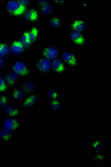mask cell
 I'll return each instance as SVG.
<instances>
[{
    "label": "cell",
    "mask_w": 111,
    "mask_h": 167,
    "mask_svg": "<svg viewBox=\"0 0 111 167\" xmlns=\"http://www.w3.org/2000/svg\"><path fill=\"white\" fill-rule=\"evenodd\" d=\"M51 64L50 61L46 59H42L40 60L38 67L40 70L42 72H47L48 71L51 67Z\"/></svg>",
    "instance_id": "6"
},
{
    "label": "cell",
    "mask_w": 111,
    "mask_h": 167,
    "mask_svg": "<svg viewBox=\"0 0 111 167\" xmlns=\"http://www.w3.org/2000/svg\"><path fill=\"white\" fill-rule=\"evenodd\" d=\"M7 10L14 15H20L25 11L26 6L21 3L19 1H10L7 3Z\"/></svg>",
    "instance_id": "1"
},
{
    "label": "cell",
    "mask_w": 111,
    "mask_h": 167,
    "mask_svg": "<svg viewBox=\"0 0 111 167\" xmlns=\"http://www.w3.org/2000/svg\"><path fill=\"white\" fill-rule=\"evenodd\" d=\"M9 49L6 44H0V56H3L6 55L8 53Z\"/></svg>",
    "instance_id": "20"
},
{
    "label": "cell",
    "mask_w": 111,
    "mask_h": 167,
    "mask_svg": "<svg viewBox=\"0 0 111 167\" xmlns=\"http://www.w3.org/2000/svg\"><path fill=\"white\" fill-rule=\"evenodd\" d=\"M71 39L79 45H83L85 43V39L83 36L78 31H73L70 34Z\"/></svg>",
    "instance_id": "3"
},
{
    "label": "cell",
    "mask_w": 111,
    "mask_h": 167,
    "mask_svg": "<svg viewBox=\"0 0 111 167\" xmlns=\"http://www.w3.org/2000/svg\"><path fill=\"white\" fill-rule=\"evenodd\" d=\"M21 43L23 44V45L26 46H29L31 42L29 39V33H24V35L21 37Z\"/></svg>",
    "instance_id": "18"
},
{
    "label": "cell",
    "mask_w": 111,
    "mask_h": 167,
    "mask_svg": "<svg viewBox=\"0 0 111 167\" xmlns=\"http://www.w3.org/2000/svg\"><path fill=\"white\" fill-rule=\"evenodd\" d=\"M38 99L37 95H32L26 99L24 104V106L26 107H33V105L37 102Z\"/></svg>",
    "instance_id": "13"
},
{
    "label": "cell",
    "mask_w": 111,
    "mask_h": 167,
    "mask_svg": "<svg viewBox=\"0 0 111 167\" xmlns=\"http://www.w3.org/2000/svg\"><path fill=\"white\" fill-rule=\"evenodd\" d=\"M11 51L15 53H20L24 50V47L22 43L18 41H15L11 46Z\"/></svg>",
    "instance_id": "10"
},
{
    "label": "cell",
    "mask_w": 111,
    "mask_h": 167,
    "mask_svg": "<svg viewBox=\"0 0 111 167\" xmlns=\"http://www.w3.org/2000/svg\"><path fill=\"white\" fill-rule=\"evenodd\" d=\"M55 2L57 3H63V1H55Z\"/></svg>",
    "instance_id": "31"
},
{
    "label": "cell",
    "mask_w": 111,
    "mask_h": 167,
    "mask_svg": "<svg viewBox=\"0 0 111 167\" xmlns=\"http://www.w3.org/2000/svg\"><path fill=\"white\" fill-rule=\"evenodd\" d=\"M38 35V31L36 28H33L32 30L29 33V36L30 42H33L37 39Z\"/></svg>",
    "instance_id": "17"
},
{
    "label": "cell",
    "mask_w": 111,
    "mask_h": 167,
    "mask_svg": "<svg viewBox=\"0 0 111 167\" xmlns=\"http://www.w3.org/2000/svg\"><path fill=\"white\" fill-rule=\"evenodd\" d=\"M24 92L22 90H15L13 94V96L14 99L16 100H22L24 97Z\"/></svg>",
    "instance_id": "16"
},
{
    "label": "cell",
    "mask_w": 111,
    "mask_h": 167,
    "mask_svg": "<svg viewBox=\"0 0 111 167\" xmlns=\"http://www.w3.org/2000/svg\"><path fill=\"white\" fill-rule=\"evenodd\" d=\"M20 1V3H22V5H28L29 3H30V1H25V0H23V1Z\"/></svg>",
    "instance_id": "28"
},
{
    "label": "cell",
    "mask_w": 111,
    "mask_h": 167,
    "mask_svg": "<svg viewBox=\"0 0 111 167\" xmlns=\"http://www.w3.org/2000/svg\"><path fill=\"white\" fill-rule=\"evenodd\" d=\"M24 17L26 20L29 21H35L38 19V13L36 11L30 10L27 11L24 14Z\"/></svg>",
    "instance_id": "9"
},
{
    "label": "cell",
    "mask_w": 111,
    "mask_h": 167,
    "mask_svg": "<svg viewBox=\"0 0 111 167\" xmlns=\"http://www.w3.org/2000/svg\"><path fill=\"white\" fill-rule=\"evenodd\" d=\"M6 89V84L5 80L0 77V91H3Z\"/></svg>",
    "instance_id": "25"
},
{
    "label": "cell",
    "mask_w": 111,
    "mask_h": 167,
    "mask_svg": "<svg viewBox=\"0 0 111 167\" xmlns=\"http://www.w3.org/2000/svg\"><path fill=\"white\" fill-rule=\"evenodd\" d=\"M17 75L16 73H10L8 74L6 76L7 82L10 85H13L17 79Z\"/></svg>",
    "instance_id": "14"
},
{
    "label": "cell",
    "mask_w": 111,
    "mask_h": 167,
    "mask_svg": "<svg viewBox=\"0 0 111 167\" xmlns=\"http://www.w3.org/2000/svg\"><path fill=\"white\" fill-rule=\"evenodd\" d=\"M0 138L4 140H8L11 138V134L6 129L1 130L0 131Z\"/></svg>",
    "instance_id": "19"
},
{
    "label": "cell",
    "mask_w": 111,
    "mask_h": 167,
    "mask_svg": "<svg viewBox=\"0 0 111 167\" xmlns=\"http://www.w3.org/2000/svg\"><path fill=\"white\" fill-rule=\"evenodd\" d=\"M51 107L53 110L55 111H58L61 108V105L58 101L54 100L51 103Z\"/></svg>",
    "instance_id": "24"
},
{
    "label": "cell",
    "mask_w": 111,
    "mask_h": 167,
    "mask_svg": "<svg viewBox=\"0 0 111 167\" xmlns=\"http://www.w3.org/2000/svg\"><path fill=\"white\" fill-rule=\"evenodd\" d=\"M52 7L49 4H46L42 7V12L44 15H48L52 12Z\"/></svg>",
    "instance_id": "21"
},
{
    "label": "cell",
    "mask_w": 111,
    "mask_h": 167,
    "mask_svg": "<svg viewBox=\"0 0 111 167\" xmlns=\"http://www.w3.org/2000/svg\"><path fill=\"white\" fill-rule=\"evenodd\" d=\"M5 63V61L3 59H2V58H0V68L3 66Z\"/></svg>",
    "instance_id": "30"
},
{
    "label": "cell",
    "mask_w": 111,
    "mask_h": 167,
    "mask_svg": "<svg viewBox=\"0 0 111 167\" xmlns=\"http://www.w3.org/2000/svg\"><path fill=\"white\" fill-rule=\"evenodd\" d=\"M93 147L96 150H100L102 147V145L99 141H97L93 144Z\"/></svg>",
    "instance_id": "27"
},
{
    "label": "cell",
    "mask_w": 111,
    "mask_h": 167,
    "mask_svg": "<svg viewBox=\"0 0 111 167\" xmlns=\"http://www.w3.org/2000/svg\"><path fill=\"white\" fill-rule=\"evenodd\" d=\"M24 90L26 92H31L34 90L35 89V84L33 81H28L25 82L24 84Z\"/></svg>",
    "instance_id": "15"
},
{
    "label": "cell",
    "mask_w": 111,
    "mask_h": 167,
    "mask_svg": "<svg viewBox=\"0 0 111 167\" xmlns=\"http://www.w3.org/2000/svg\"><path fill=\"white\" fill-rule=\"evenodd\" d=\"M63 60L69 64L72 65L73 66H75L77 65V60L75 56L71 53L66 52L63 54Z\"/></svg>",
    "instance_id": "7"
},
{
    "label": "cell",
    "mask_w": 111,
    "mask_h": 167,
    "mask_svg": "<svg viewBox=\"0 0 111 167\" xmlns=\"http://www.w3.org/2000/svg\"><path fill=\"white\" fill-rule=\"evenodd\" d=\"M47 96L50 99H55L58 96V93L57 91L52 89L48 91Z\"/></svg>",
    "instance_id": "23"
},
{
    "label": "cell",
    "mask_w": 111,
    "mask_h": 167,
    "mask_svg": "<svg viewBox=\"0 0 111 167\" xmlns=\"http://www.w3.org/2000/svg\"><path fill=\"white\" fill-rule=\"evenodd\" d=\"M39 3L40 5H45L46 4H47V1H39Z\"/></svg>",
    "instance_id": "29"
},
{
    "label": "cell",
    "mask_w": 111,
    "mask_h": 167,
    "mask_svg": "<svg viewBox=\"0 0 111 167\" xmlns=\"http://www.w3.org/2000/svg\"><path fill=\"white\" fill-rule=\"evenodd\" d=\"M13 71L18 75L26 76L29 74V70L24 62L18 61L15 62L13 66Z\"/></svg>",
    "instance_id": "2"
},
{
    "label": "cell",
    "mask_w": 111,
    "mask_h": 167,
    "mask_svg": "<svg viewBox=\"0 0 111 167\" xmlns=\"http://www.w3.org/2000/svg\"><path fill=\"white\" fill-rule=\"evenodd\" d=\"M3 111L8 115H10L11 116H15L19 114L18 110L15 107L10 105H7L4 107Z\"/></svg>",
    "instance_id": "12"
},
{
    "label": "cell",
    "mask_w": 111,
    "mask_h": 167,
    "mask_svg": "<svg viewBox=\"0 0 111 167\" xmlns=\"http://www.w3.org/2000/svg\"><path fill=\"white\" fill-rule=\"evenodd\" d=\"M3 127L8 131L16 129L19 127V123L13 119L8 118L4 121Z\"/></svg>",
    "instance_id": "5"
},
{
    "label": "cell",
    "mask_w": 111,
    "mask_h": 167,
    "mask_svg": "<svg viewBox=\"0 0 111 167\" xmlns=\"http://www.w3.org/2000/svg\"><path fill=\"white\" fill-rule=\"evenodd\" d=\"M61 25V20H59L58 19L55 18L53 19L50 21V25L53 27H58L60 26Z\"/></svg>",
    "instance_id": "22"
},
{
    "label": "cell",
    "mask_w": 111,
    "mask_h": 167,
    "mask_svg": "<svg viewBox=\"0 0 111 167\" xmlns=\"http://www.w3.org/2000/svg\"><path fill=\"white\" fill-rule=\"evenodd\" d=\"M52 69L57 72H61L64 70V66L62 62L59 60H54L52 65Z\"/></svg>",
    "instance_id": "11"
},
{
    "label": "cell",
    "mask_w": 111,
    "mask_h": 167,
    "mask_svg": "<svg viewBox=\"0 0 111 167\" xmlns=\"http://www.w3.org/2000/svg\"><path fill=\"white\" fill-rule=\"evenodd\" d=\"M44 55L47 59H54L58 55V51L55 47H50L46 48L44 51Z\"/></svg>",
    "instance_id": "4"
},
{
    "label": "cell",
    "mask_w": 111,
    "mask_h": 167,
    "mask_svg": "<svg viewBox=\"0 0 111 167\" xmlns=\"http://www.w3.org/2000/svg\"><path fill=\"white\" fill-rule=\"evenodd\" d=\"M87 27L85 22L81 20H76L72 24V27L78 32L85 30L87 28Z\"/></svg>",
    "instance_id": "8"
},
{
    "label": "cell",
    "mask_w": 111,
    "mask_h": 167,
    "mask_svg": "<svg viewBox=\"0 0 111 167\" xmlns=\"http://www.w3.org/2000/svg\"><path fill=\"white\" fill-rule=\"evenodd\" d=\"M7 102V100L6 98L4 96L0 95V107L5 106L6 105Z\"/></svg>",
    "instance_id": "26"
}]
</instances>
